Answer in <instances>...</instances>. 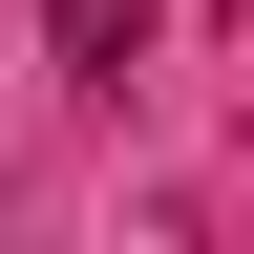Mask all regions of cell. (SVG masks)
Returning <instances> with one entry per match:
<instances>
[{
    "label": "cell",
    "instance_id": "1",
    "mask_svg": "<svg viewBox=\"0 0 254 254\" xmlns=\"http://www.w3.org/2000/svg\"><path fill=\"white\" fill-rule=\"evenodd\" d=\"M43 43H64V85H127L148 64V0H43Z\"/></svg>",
    "mask_w": 254,
    "mask_h": 254
}]
</instances>
